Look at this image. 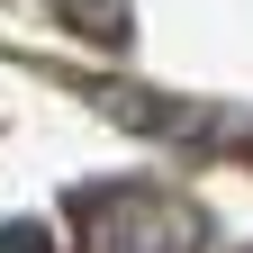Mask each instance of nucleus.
<instances>
[{
	"mask_svg": "<svg viewBox=\"0 0 253 253\" xmlns=\"http://www.w3.org/2000/svg\"><path fill=\"white\" fill-rule=\"evenodd\" d=\"M82 244L90 253H199L208 217L172 190H90L82 199Z\"/></svg>",
	"mask_w": 253,
	"mask_h": 253,
	"instance_id": "1",
	"label": "nucleus"
},
{
	"mask_svg": "<svg viewBox=\"0 0 253 253\" xmlns=\"http://www.w3.org/2000/svg\"><path fill=\"white\" fill-rule=\"evenodd\" d=\"M54 18L90 45H126L136 37V0H54Z\"/></svg>",
	"mask_w": 253,
	"mask_h": 253,
	"instance_id": "2",
	"label": "nucleus"
},
{
	"mask_svg": "<svg viewBox=\"0 0 253 253\" xmlns=\"http://www.w3.org/2000/svg\"><path fill=\"white\" fill-rule=\"evenodd\" d=\"M0 253H54L45 226H0Z\"/></svg>",
	"mask_w": 253,
	"mask_h": 253,
	"instance_id": "3",
	"label": "nucleus"
}]
</instances>
